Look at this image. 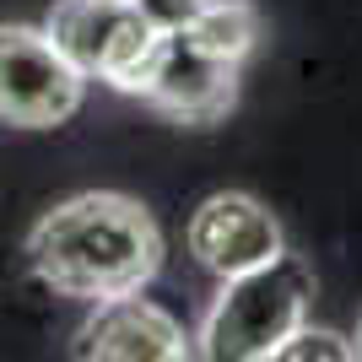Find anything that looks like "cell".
I'll use <instances>...</instances> for the list:
<instances>
[{
    "mask_svg": "<svg viewBox=\"0 0 362 362\" xmlns=\"http://www.w3.org/2000/svg\"><path fill=\"white\" fill-rule=\"evenodd\" d=\"M28 265L60 298H124L163 271V227L119 189H87L33 222Z\"/></svg>",
    "mask_w": 362,
    "mask_h": 362,
    "instance_id": "6da1fadb",
    "label": "cell"
},
{
    "mask_svg": "<svg viewBox=\"0 0 362 362\" xmlns=\"http://www.w3.org/2000/svg\"><path fill=\"white\" fill-rule=\"evenodd\" d=\"M314 303V271L303 255H281L243 276H227L211 314L200 325V357L211 362H259L303 325Z\"/></svg>",
    "mask_w": 362,
    "mask_h": 362,
    "instance_id": "7a4b0ae2",
    "label": "cell"
},
{
    "mask_svg": "<svg viewBox=\"0 0 362 362\" xmlns=\"http://www.w3.org/2000/svg\"><path fill=\"white\" fill-rule=\"evenodd\" d=\"M130 98L151 103L157 114H168L179 124L206 130V124H222L238 103V65L206 54L184 28H157Z\"/></svg>",
    "mask_w": 362,
    "mask_h": 362,
    "instance_id": "3957f363",
    "label": "cell"
},
{
    "mask_svg": "<svg viewBox=\"0 0 362 362\" xmlns=\"http://www.w3.org/2000/svg\"><path fill=\"white\" fill-rule=\"evenodd\" d=\"M87 76L54 38L28 22H0V119L16 130H54L81 108Z\"/></svg>",
    "mask_w": 362,
    "mask_h": 362,
    "instance_id": "277c9868",
    "label": "cell"
},
{
    "mask_svg": "<svg viewBox=\"0 0 362 362\" xmlns=\"http://www.w3.org/2000/svg\"><path fill=\"white\" fill-rule=\"evenodd\" d=\"M44 33L87 81L98 76L114 92L136 87V71L157 38V28L141 16L136 0H60Z\"/></svg>",
    "mask_w": 362,
    "mask_h": 362,
    "instance_id": "5b68a950",
    "label": "cell"
},
{
    "mask_svg": "<svg viewBox=\"0 0 362 362\" xmlns=\"http://www.w3.org/2000/svg\"><path fill=\"white\" fill-rule=\"evenodd\" d=\"M287 249L281 238V222L271 216V206L255 195H243V189H216L195 206L189 216V255L206 265L211 276H243L276 259Z\"/></svg>",
    "mask_w": 362,
    "mask_h": 362,
    "instance_id": "8992f818",
    "label": "cell"
},
{
    "mask_svg": "<svg viewBox=\"0 0 362 362\" xmlns=\"http://www.w3.org/2000/svg\"><path fill=\"white\" fill-rule=\"evenodd\" d=\"M76 357L98 362H184L195 357V341L184 335V325L168 308L124 292V298H103L92 308V319L76 335Z\"/></svg>",
    "mask_w": 362,
    "mask_h": 362,
    "instance_id": "52a82bcc",
    "label": "cell"
},
{
    "mask_svg": "<svg viewBox=\"0 0 362 362\" xmlns=\"http://www.w3.org/2000/svg\"><path fill=\"white\" fill-rule=\"evenodd\" d=\"M184 33L206 54H216L227 65H243L259 49V11L249 0H206L195 11V22H184Z\"/></svg>",
    "mask_w": 362,
    "mask_h": 362,
    "instance_id": "ba28073f",
    "label": "cell"
},
{
    "mask_svg": "<svg viewBox=\"0 0 362 362\" xmlns=\"http://www.w3.org/2000/svg\"><path fill=\"white\" fill-rule=\"evenodd\" d=\"M276 357L281 362H314V357H357V346H351L346 335H335V330H308V325H298V330L276 346Z\"/></svg>",
    "mask_w": 362,
    "mask_h": 362,
    "instance_id": "9c48e42d",
    "label": "cell"
},
{
    "mask_svg": "<svg viewBox=\"0 0 362 362\" xmlns=\"http://www.w3.org/2000/svg\"><path fill=\"white\" fill-rule=\"evenodd\" d=\"M136 6L151 28H184V22H195V11L206 0H136Z\"/></svg>",
    "mask_w": 362,
    "mask_h": 362,
    "instance_id": "30bf717a",
    "label": "cell"
},
{
    "mask_svg": "<svg viewBox=\"0 0 362 362\" xmlns=\"http://www.w3.org/2000/svg\"><path fill=\"white\" fill-rule=\"evenodd\" d=\"M351 346H357V357H362V319H357V335H351Z\"/></svg>",
    "mask_w": 362,
    "mask_h": 362,
    "instance_id": "8fae6325",
    "label": "cell"
}]
</instances>
